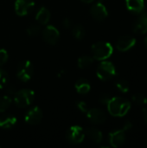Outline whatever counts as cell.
Returning a JSON list of instances; mask_svg holds the SVG:
<instances>
[{
    "label": "cell",
    "instance_id": "6da1fadb",
    "mask_svg": "<svg viewBox=\"0 0 147 148\" xmlns=\"http://www.w3.org/2000/svg\"><path fill=\"white\" fill-rule=\"evenodd\" d=\"M107 110L109 114L114 117H123L125 116L131 108V103L126 99L116 96L111 97L108 101Z\"/></svg>",
    "mask_w": 147,
    "mask_h": 148
},
{
    "label": "cell",
    "instance_id": "7a4b0ae2",
    "mask_svg": "<svg viewBox=\"0 0 147 148\" xmlns=\"http://www.w3.org/2000/svg\"><path fill=\"white\" fill-rule=\"evenodd\" d=\"M91 50H92V56L94 60L104 61L112 56L113 52V48L110 42H98L92 46Z\"/></svg>",
    "mask_w": 147,
    "mask_h": 148
},
{
    "label": "cell",
    "instance_id": "3957f363",
    "mask_svg": "<svg viewBox=\"0 0 147 148\" xmlns=\"http://www.w3.org/2000/svg\"><path fill=\"white\" fill-rule=\"evenodd\" d=\"M35 99V93L33 90L29 88L21 89L16 91L14 95L15 104L18 108H27L32 104Z\"/></svg>",
    "mask_w": 147,
    "mask_h": 148
},
{
    "label": "cell",
    "instance_id": "277c9868",
    "mask_svg": "<svg viewBox=\"0 0 147 148\" xmlns=\"http://www.w3.org/2000/svg\"><path fill=\"white\" fill-rule=\"evenodd\" d=\"M96 75L100 80L108 81L116 75V69L111 62L104 60L97 67Z\"/></svg>",
    "mask_w": 147,
    "mask_h": 148
},
{
    "label": "cell",
    "instance_id": "5b68a950",
    "mask_svg": "<svg viewBox=\"0 0 147 148\" xmlns=\"http://www.w3.org/2000/svg\"><path fill=\"white\" fill-rule=\"evenodd\" d=\"M86 134L83 128L80 126L70 127L66 133V139L68 143L72 145H77L84 140Z\"/></svg>",
    "mask_w": 147,
    "mask_h": 148
},
{
    "label": "cell",
    "instance_id": "8992f818",
    "mask_svg": "<svg viewBox=\"0 0 147 148\" xmlns=\"http://www.w3.org/2000/svg\"><path fill=\"white\" fill-rule=\"evenodd\" d=\"M33 74H34V66L31 62L23 61L22 62H20L16 71V76L20 81L23 82H29L32 78Z\"/></svg>",
    "mask_w": 147,
    "mask_h": 148
},
{
    "label": "cell",
    "instance_id": "52a82bcc",
    "mask_svg": "<svg viewBox=\"0 0 147 148\" xmlns=\"http://www.w3.org/2000/svg\"><path fill=\"white\" fill-rule=\"evenodd\" d=\"M60 38L59 30L53 25H48L42 30V39L50 45L55 44Z\"/></svg>",
    "mask_w": 147,
    "mask_h": 148
},
{
    "label": "cell",
    "instance_id": "ba28073f",
    "mask_svg": "<svg viewBox=\"0 0 147 148\" xmlns=\"http://www.w3.org/2000/svg\"><path fill=\"white\" fill-rule=\"evenodd\" d=\"M90 14L97 21H103L105 20L108 16V11L107 10V7L105 4L99 1L95 3H94L90 8Z\"/></svg>",
    "mask_w": 147,
    "mask_h": 148
},
{
    "label": "cell",
    "instance_id": "9c48e42d",
    "mask_svg": "<svg viewBox=\"0 0 147 148\" xmlns=\"http://www.w3.org/2000/svg\"><path fill=\"white\" fill-rule=\"evenodd\" d=\"M34 7L35 2L33 0H16L15 3V11L20 16L28 15Z\"/></svg>",
    "mask_w": 147,
    "mask_h": 148
},
{
    "label": "cell",
    "instance_id": "30bf717a",
    "mask_svg": "<svg viewBox=\"0 0 147 148\" xmlns=\"http://www.w3.org/2000/svg\"><path fill=\"white\" fill-rule=\"evenodd\" d=\"M127 130L123 127L122 129L113 131L109 134V142L113 147H120L126 142V132Z\"/></svg>",
    "mask_w": 147,
    "mask_h": 148
},
{
    "label": "cell",
    "instance_id": "8fae6325",
    "mask_svg": "<svg viewBox=\"0 0 147 148\" xmlns=\"http://www.w3.org/2000/svg\"><path fill=\"white\" fill-rule=\"evenodd\" d=\"M42 119V111L39 107L30 108L24 116V121L29 125H37Z\"/></svg>",
    "mask_w": 147,
    "mask_h": 148
},
{
    "label": "cell",
    "instance_id": "7c38bea8",
    "mask_svg": "<svg viewBox=\"0 0 147 148\" xmlns=\"http://www.w3.org/2000/svg\"><path fill=\"white\" fill-rule=\"evenodd\" d=\"M87 114V117L90 122L94 124H103L107 121L106 114L100 108H91L88 109Z\"/></svg>",
    "mask_w": 147,
    "mask_h": 148
},
{
    "label": "cell",
    "instance_id": "4fadbf2b",
    "mask_svg": "<svg viewBox=\"0 0 147 148\" xmlns=\"http://www.w3.org/2000/svg\"><path fill=\"white\" fill-rule=\"evenodd\" d=\"M136 44V39L130 36H125L119 38V40L116 42V49L119 51L126 52L129 49H131L134 45Z\"/></svg>",
    "mask_w": 147,
    "mask_h": 148
},
{
    "label": "cell",
    "instance_id": "5bb4252c",
    "mask_svg": "<svg viewBox=\"0 0 147 148\" xmlns=\"http://www.w3.org/2000/svg\"><path fill=\"white\" fill-rule=\"evenodd\" d=\"M133 31L140 35L147 33V12H141V15L138 17L133 24Z\"/></svg>",
    "mask_w": 147,
    "mask_h": 148
},
{
    "label": "cell",
    "instance_id": "9a60e30c",
    "mask_svg": "<svg viewBox=\"0 0 147 148\" xmlns=\"http://www.w3.org/2000/svg\"><path fill=\"white\" fill-rule=\"evenodd\" d=\"M126 5L129 11L133 13H141L145 9L144 0H126Z\"/></svg>",
    "mask_w": 147,
    "mask_h": 148
},
{
    "label": "cell",
    "instance_id": "2e32d148",
    "mask_svg": "<svg viewBox=\"0 0 147 148\" xmlns=\"http://www.w3.org/2000/svg\"><path fill=\"white\" fill-rule=\"evenodd\" d=\"M36 20L42 25H46L50 20V12L46 7L40 8L36 14Z\"/></svg>",
    "mask_w": 147,
    "mask_h": 148
},
{
    "label": "cell",
    "instance_id": "e0dca14e",
    "mask_svg": "<svg viewBox=\"0 0 147 148\" xmlns=\"http://www.w3.org/2000/svg\"><path fill=\"white\" fill-rule=\"evenodd\" d=\"M16 123V118L11 114H3L0 117V127L3 129H10Z\"/></svg>",
    "mask_w": 147,
    "mask_h": 148
},
{
    "label": "cell",
    "instance_id": "ac0fdd59",
    "mask_svg": "<svg viewBox=\"0 0 147 148\" xmlns=\"http://www.w3.org/2000/svg\"><path fill=\"white\" fill-rule=\"evenodd\" d=\"M85 134L92 140L94 141V143H101L102 141V139H103V135H102V133L95 128V127H90V128H88L86 131H85Z\"/></svg>",
    "mask_w": 147,
    "mask_h": 148
},
{
    "label": "cell",
    "instance_id": "d6986e66",
    "mask_svg": "<svg viewBox=\"0 0 147 148\" xmlns=\"http://www.w3.org/2000/svg\"><path fill=\"white\" fill-rule=\"evenodd\" d=\"M75 89L76 91L81 94V95H86L88 94L90 89H91V85L89 83V82L84 78H81L79 79L76 83H75Z\"/></svg>",
    "mask_w": 147,
    "mask_h": 148
},
{
    "label": "cell",
    "instance_id": "ffe728a7",
    "mask_svg": "<svg viewBox=\"0 0 147 148\" xmlns=\"http://www.w3.org/2000/svg\"><path fill=\"white\" fill-rule=\"evenodd\" d=\"M94 58L93 56H81L78 61H77V65L80 69H87L88 68L90 65L93 64L94 62Z\"/></svg>",
    "mask_w": 147,
    "mask_h": 148
},
{
    "label": "cell",
    "instance_id": "44dd1931",
    "mask_svg": "<svg viewBox=\"0 0 147 148\" xmlns=\"http://www.w3.org/2000/svg\"><path fill=\"white\" fill-rule=\"evenodd\" d=\"M72 35L77 40H81L86 36V30L81 25H75L72 29Z\"/></svg>",
    "mask_w": 147,
    "mask_h": 148
},
{
    "label": "cell",
    "instance_id": "7402d4cb",
    "mask_svg": "<svg viewBox=\"0 0 147 148\" xmlns=\"http://www.w3.org/2000/svg\"><path fill=\"white\" fill-rule=\"evenodd\" d=\"M11 98L9 95H3L0 97V113H4L11 105Z\"/></svg>",
    "mask_w": 147,
    "mask_h": 148
},
{
    "label": "cell",
    "instance_id": "603a6c76",
    "mask_svg": "<svg viewBox=\"0 0 147 148\" xmlns=\"http://www.w3.org/2000/svg\"><path fill=\"white\" fill-rule=\"evenodd\" d=\"M116 88L122 93H127L130 89V86L127 81L124 80V79H120L118 80L115 83Z\"/></svg>",
    "mask_w": 147,
    "mask_h": 148
},
{
    "label": "cell",
    "instance_id": "cb8c5ba5",
    "mask_svg": "<svg viewBox=\"0 0 147 148\" xmlns=\"http://www.w3.org/2000/svg\"><path fill=\"white\" fill-rule=\"evenodd\" d=\"M132 100L134 103L139 106H146L147 104V98L142 94H135L133 95Z\"/></svg>",
    "mask_w": 147,
    "mask_h": 148
},
{
    "label": "cell",
    "instance_id": "d4e9b609",
    "mask_svg": "<svg viewBox=\"0 0 147 148\" xmlns=\"http://www.w3.org/2000/svg\"><path fill=\"white\" fill-rule=\"evenodd\" d=\"M26 32H27V34H28L29 36H37V35L41 32V28H40V26L36 25V24L30 25V26L26 29Z\"/></svg>",
    "mask_w": 147,
    "mask_h": 148
},
{
    "label": "cell",
    "instance_id": "484cf974",
    "mask_svg": "<svg viewBox=\"0 0 147 148\" xmlns=\"http://www.w3.org/2000/svg\"><path fill=\"white\" fill-rule=\"evenodd\" d=\"M8 79H9V75L6 73V71L0 69V89L3 88L4 86H6L8 82Z\"/></svg>",
    "mask_w": 147,
    "mask_h": 148
},
{
    "label": "cell",
    "instance_id": "4316f807",
    "mask_svg": "<svg viewBox=\"0 0 147 148\" xmlns=\"http://www.w3.org/2000/svg\"><path fill=\"white\" fill-rule=\"evenodd\" d=\"M9 55L4 49H0V66H3L8 61Z\"/></svg>",
    "mask_w": 147,
    "mask_h": 148
},
{
    "label": "cell",
    "instance_id": "83f0119b",
    "mask_svg": "<svg viewBox=\"0 0 147 148\" xmlns=\"http://www.w3.org/2000/svg\"><path fill=\"white\" fill-rule=\"evenodd\" d=\"M76 107H77V108H78L81 113H87L88 110V104H87L85 101H77V102H76Z\"/></svg>",
    "mask_w": 147,
    "mask_h": 148
},
{
    "label": "cell",
    "instance_id": "f1b7e54d",
    "mask_svg": "<svg viewBox=\"0 0 147 148\" xmlns=\"http://www.w3.org/2000/svg\"><path fill=\"white\" fill-rule=\"evenodd\" d=\"M110 99H111V96L109 95H107V94H102L101 95V97H100V102L101 103H102V104H107L108 103V101H110Z\"/></svg>",
    "mask_w": 147,
    "mask_h": 148
},
{
    "label": "cell",
    "instance_id": "f546056e",
    "mask_svg": "<svg viewBox=\"0 0 147 148\" xmlns=\"http://www.w3.org/2000/svg\"><path fill=\"white\" fill-rule=\"evenodd\" d=\"M62 26L65 29H69L72 26V21L69 18H65L62 21Z\"/></svg>",
    "mask_w": 147,
    "mask_h": 148
},
{
    "label": "cell",
    "instance_id": "4dcf8cb0",
    "mask_svg": "<svg viewBox=\"0 0 147 148\" xmlns=\"http://www.w3.org/2000/svg\"><path fill=\"white\" fill-rule=\"evenodd\" d=\"M143 117H144V120H145V121L147 123V107L146 108H143Z\"/></svg>",
    "mask_w": 147,
    "mask_h": 148
},
{
    "label": "cell",
    "instance_id": "1f68e13d",
    "mask_svg": "<svg viewBox=\"0 0 147 148\" xmlns=\"http://www.w3.org/2000/svg\"><path fill=\"white\" fill-rule=\"evenodd\" d=\"M82 3H93L94 0H81Z\"/></svg>",
    "mask_w": 147,
    "mask_h": 148
},
{
    "label": "cell",
    "instance_id": "d6a6232c",
    "mask_svg": "<svg viewBox=\"0 0 147 148\" xmlns=\"http://www.w3.org/2000/svg\"><path fill=\"white\" fill-rule=\"evenodd\" d=\"M145 43H146V45L147 47V36L145 38Z\"/></svg>",
    "mask_w": 147,
    "mask_h": 148
},
{
    "label": "cell",
    "instance_id": "836d02e7",
    "mask_svg": "<svg viewBox=\"0 0 147 148\" xmlns=\"http://www.w3.org/2000/svg\"><path fill=\"white\" fill-rule=\"evenodd\" d=\"M146 146H147V139H146Z\"/></svg>",
    "mask_w": 147,
    "mask_h": 148
},
{
    "label": "cell",
    "instance_id": "e575fe53",
    "mask_svg": "<svg viewBox=\"0 0 147 148\" xmlns=\"http://www.w3.org/2000/svg\"><path fill=\"white\" fill-rule=\"evenodd\" d=\"M146 81H147V77H146Z\"/></svg>",
    "mask_w": 147,
    "mask_h": 148
}]
</instances>
